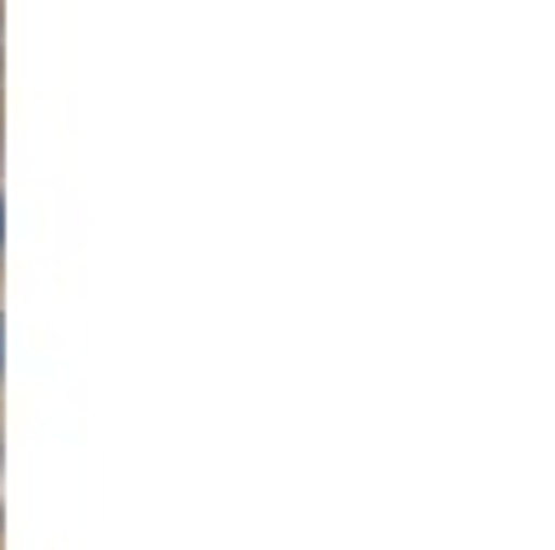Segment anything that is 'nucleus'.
<instances>
[{"instance_id":"2","label":"nucleus","mask_w":555,"mask_h":550,"mask_svg":"<svg viewBox=\"0 0 555 550\" xmlns=\"http://www.w3.org/2000/svg\"><path fill=\"white\" fill-rule=\"evenodd\" d=\"M0 261H7V190H0Z\"/></svg>"},{"instance_id":"1","label":"nucleus","mask_w":555,"mask_h":550,"mask_svg":"<svg viewBox=\"0 0 555 550\" xmlns=\"http://www.w3.org/2000/svg\"><path fill=\"white\" fill-rule=\"evenodd\" d=\"M0 384H7V311H0Z\"/></svg>"},{"instance_id":"3","label":"nucleus","mask_w":555,"mask_h":550,"mask_svg":"<svg viewBox=\"0 0 555 550\" xmlns=\"http://www.w3.org/2000/svg\"><path fill=\"white\" fill-rule=\"evenodd\" d=\"M0 468H7V439H0Z\"/></svg>"}]
</instances>
